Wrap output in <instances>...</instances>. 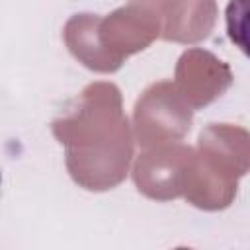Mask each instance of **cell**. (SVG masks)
I'll return each instance as SVG.
<instances>
[{"label":"cell","instance_id":"1","mask_svg":"<svg viewBox=\"0 0 250 250\" xmlns=\"http://www.w3.org/2000/svg\"><path fill=\"white\" fill-rule=\"evenodd\" d=\"M53 135L66 148V168L78 186L104 191L125 180L133 133L115 84L86 86L74 109L53 121Z\"/></svg>","mask_w":250,"mask_h":250},{"label":"cell","instance_id":"2","mask_svg":"<svg viewBox=\"0 0 250 250\" xmlns=\"http://www.w3.org/2000/svg\"><path fill=\"white\" fill-rule=\"evenodd\" d=\"M248 170V135L232 125H209L193 148L184 197L201 209H223Z\"/></svg>","mask_w":250,"mask_h":250},{"label":"cell","instance_id":"3","mask_svg":"<svg viewBox=\"0 0 250 250\" xmlns=\"http://www.w3.org/2000/svg\"><path fill=\"white\" fill-rule=\"evenodd\" d=\"M191 105L176 90L174 82L162 80L148 86L135 104V137L145 148L180 141L191 127Z\"/></svg>","mask_w":250,"mask_h":250},{"label":"cell","instance_id":"4","mask_svg":"<svg viewBox=\"0 0 250 250\" xmlns=\"http://www.w3.org/2000/svg\"><path fill=\"white\" fill-rule=\"evenodd\" d=\"M191 154L193 148L182 145L180 141L148 146L143 154H139L133 168L137 189L158 201L184 195Z\"/></svg>","mask_w":250,"mask_h":250},{"label":"cell","instance_id":"5","mask_svg":"<svg viewBox=\"0 0 250 250\" xmlns=\"http://www.w3.org/2000/svg\"><path fill=\"white\" fill-rule=\"evenodd\" d=\"M96 33L105 55L121 68L129 55L143 51L160 35V18L143 6L129 4L107 18H98Z\"/></svg>","mask_w":250,"mask_h":250},{"label":"cell","instance_id":"6","mask_svg":"<svg viewBox=\"0 0 250 250\" xmlns=\"http://www.w3.org/2000/svg\"><path fill=\"white\" fill-rule=\"evenodd\" d=\"M232 76L225 62L201 49L186 51L176 66V90L191 105L203 107L219 98L230 84Z\"/></svg>","mask_w":250,"mask_h":250},{"label":"cell","instance_id":"7","mask_svg":"<svg viewBox=\"0 0 250 250\" xmlns=\"http://www.w3.org/2000/svg\"><path fill=\"white\" fill-rule=\"evenodd\" d=\"M215 18V0H178L160 20V37L178 43H197L211 33Z\"/></svg>","mask_w":250,"mask_h":250},{"label":"cell","instance_id":"8","mask_svg":"<svg viewBox=\"0 0 250 250\" xmlns=\"http://www.w3.org/2000/svg\"><path fill=\"white\" fill-rule=\"evenodd\" d=\"M98 18L94 14H76L64 25V43L68 51L90 70L96 72H115L119 66L105 55L98 41L96 25Z\"/></svg>","mask_w":250,"mask_h":250},{"label":"cell","instance_id":"9","mask_svg":"<svg viewBox=\"0 0 250 250\" xmlns=\"http://www.w3.org/2000/svg\"><path fill=\"white\" fill-rule=\"evenodd\" d=\"M178 0H131V4H137V6H143L146 10H150L152 14H156L160 20L174 8Z\"/></svg>","mask_w":250,"mask_h":250}]
</instances>
